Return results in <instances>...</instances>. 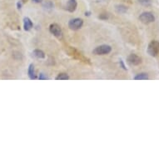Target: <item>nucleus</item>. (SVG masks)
Returning a JSON list of instances; mask_svg holds the SVG:
<instances>
[{
    "label": "nucleus",
    "instance_id": "obj_1",
    "mask_svg": "<svg viewBox=\"0 0 159 159\" xmlns=\"http://www.w3.org/2000/svg\"><path fill=\"white\" fill-rule=\"evenodd\" d=\"M148 53L151 57H157L159 54V42L158 41H152L148 47Z\"/></svg>",
    "mask_w": 159,
    "mask_h": 159
},
{
    "label": "nucleus",
    "instance_id": "obj_2",
    "mask_svg": "<svg viewBox=\"0 0 159 159\" xmlns=\"http://www.w3.org/2000/svg\"><path fill=\"white\" fill-rule=\"evenodd\" d=\"M112 51V48L109 45L102 44L95 48L93 51V53L95 55H106L110 53Z\"/></svg>",
    "mask_w": 159,
    "mask_h": 159
},
{
    "label": "nucleus",
    "instance_id": "obj_3",
    "mask_svg": "<svg viewBox=\"0 0 159 159\" xmlns=\"http://www.w3.org/2000/svg\"><path fill=\"white\" fill-rule=\"evenodd\" d=\"M139 20L144 24H149L155 21V17L151 12H143L139 16Z\"/></svg>",
    "mask_w": 159,
    "mask_h": 159
},
{
    "label": "nucleus",
    "instance_id": "obj_4",
    "mask_svg": "<svg viewBox=\"0 0 159 159\" xmlns=\"http://www.w3.org/2000/svg\"><path fill=\"white\" fill-rule=\"evenodd\" d=\"M83 25H84V21H83L82 18H73V19H71L70 21L68 22V28L71 30H74V31L81 29Z\"/></svg>",
    "mask_w": 159,
    "mask_h": 159
},
{
    "label": "nucleus",
    "instance_id": "obj_5",
    "mask_svg": "<svg viewBox=\"0 0 159 159\" xmlns=\"http://www.w3.org/2000/svg\"><path fill=\"white\" fill-rule=\"evenodd\" d=\"M50 33L57 39H62L63 38V31L61 27L57 24H52L49 27Z\"/></svg>",
    "mask_w": 159,
    "mask_h": 159
},
{
    "label": "nucleus",
    "instance_id": "obj_6",
    "mask_svg": "<svg viewBox=\"0 0 159 159\" xmlns=\"http://www.w3.org/2000/svg\"><path fill=\"white\" fill-rule=\"evenodd\" d=\"M127 61L130 65L138 66L142 63V57H139L138 55L135 54V53H132V54L128 56V58H127Z\"/></svg>",
    "mask_w": 159,
    "mask_h": 159
},
{
    "label": "nucleus",
    "instance_id": "obj_7",
    "mask_svg": "<svg viewBox=\"0 0 159 159\" xmlns=\"http://www.w3.org/2000/svg\"><path fill=\"white\" fill-rule=\"evenodd\" d=\"M77 7H78V3L76 0H68L66 5V9L70 13H73L77 9Z\"/></svg>",
    "mask_w": 159,
    "mask_h": 159
},
{
    "label": "nucleus",
    "instance_id": "obj_8",
    "mask_svg": "<svg viewBox=\"0 0 159 159\" xmlns=\"http://www.w3.org/2000/svg\"><path fill=\"white\" fill-rule=\"evenodd\" d=\"M34 27V24H33V22L28 17H25L24 18V30L25 31H29V30H31L32 28Z\"/></svg>",
    "mask_w": 159,
    "mask_h": 159
},
{
    "label": "nucleus",
    "instance_id": "obj_9",
    "mask_svg": "<svg viewBox=\"0 0 159 159\" xmlns=\"http://www.w3.org/2000/svg\"><path fill=\"white\" fill-rule=\"evenodd\" d=\"M28 74L30 79H36V75H35V70H34V64H30L28 69Z\"/></svg>",
    "mask_w": 159,
    "mask_h": 159
},
{
    "label": "nucleus",
    "instance_id": "obj_10",
    "mask_svg": "<svg viewBox=\"0 0 159 159\" xmlns=\"http://www.w3.org/2000/svg\"><path fill=\"white\" fill-rule=\"evenodd\" d=\"M33 54H34V57H37V58H39V59H43V58L45 57L44 52L40 49H35L33 52Z\"/></svg>",
    "mask_w": 159,
    "mask_h": 159
},
{
    "label": "nucleus",
    "instance_id": "obj_11",
    "mask_svg": "<svg viewBox=\"0 0 159 159\" xmlns=\"http://www.w3.org/2000/svg\"><path fill=\"white\" fill-rule=\"evenodd\" d=\"M115 9L118 13H125L128 12V8L125 5L123 4H118V5L115 6Z\"/></svg>",
    "mask_w": 159,
    "mask_h": 159
},
{
    "label": "nucleus",
    "instance_id": "obj_12",
    "mask_svg": "<svg viewBox=\"0 0 159 159\" xmlns=\"http://www.w3.org/2000/svg\"><path fill=\"white\" fill-rule=\"evenodd\" d=\"M134 80H148V74L146 73H138L133 78Z\"/></svg>",
    "mask_w": 159,
    "mask_h": 159
},
{
    "label": "nucleus",
    "instance_id": "obj_13",
    "mask_svg": "<svg viewBox=\"0 0 159 159\" xmlns=\"http://www.w3.org/2000/svg\"><path fill=\"white\" fill-rule=\"evenodd\" d=\"M68 79H69V76L65 73H59L56 77V80H68Z\"/></svg>",
    "mask_w": 159,
    "mask_h": 159
},
{
    "label": "nucleus",
    "instance_id": "obj_14",
    "mask_svg": "<svg viewBox=\"0 0 159 159\" xmlns=\"http://www.w3.org/2000/svg\"><path fill=\"white\" fill-rule=\"evenodd\" d=\"M138 2L143 6H150L152 4V0H138Z\"/></svg>",
    "mask_w": 159,
    "mask_h": 159
},
{
    "label": "nucleus",
    "instance_id": "obj_15",
    "mask_svg": "<svg viewBox=\"0 0 159 159\" xmlns=\"http://www.w3.org/2000/svg\"><path fill=\"white\" fill-rule=\"evenodd\" d=\"M43 8H47V9H52L53 8V3L51 1H46L43 3Z\"/></svg>",
    "mask_w": 159,
    "mask_h": 159
},
{
    "label": "nucleus",
    "instance_id": "obj_16",
    "mask_svg": "<svg viewBox=\"0 0 159 159\" xmlns=\"http://www.w3.org/2000/svg\"><path fill=\"white\" fill-rule=\"evenodd\" d=\"M48 78L47 76L45 75L44 73H40V74H39V80H47Z\"/></svg>",
    "mask_w": 159,
    "mask_h": 159
},
{
    "label": "nucleus",
    "instance_id": "obj_17",
    "mask_svg": "<svg viewBox=\"0 0 159 159\" xmlns=\"http://www.w3.org/2000/svg\"><path fill=\"white\" fill-rule=\"evenodd\" d=\"M100 19H103V20H105V19H107L108 18V16H107V14H106V13H102L101 15L99 16L98 17Z\"/></svg>",
    "mask_w": 159,
    "mask_h": 159
},
{
    "label": "nucleus",
    "instance_id": "obj_18",
    "mask_svg": "<svg viewBox=\"0 0 159 159\" xmlns=\"http://www.w3.org/2000/svg\"><path fill=\"white\" fill-rule=\"evenodd\" d=\"M119 63H120L121 67H122L123 69H125V70L127 69V68H126V67H125V65H124V63H123V61L122 60V59H120V62H119Z\"/></svg>",
    "mask_w": 159,
    "mask_h": 159
},
{
    "label": "nucleus",
    "instance_id": "obj_19",
    "mask_svg": "<svg viewBox=\"0 0 159 159\" xmlns=\"http://www.w3.org/2000/svg\"><path fill=\"white\" fill-rule=\"evenodd\" d=\"M34 3H42L43 2V0H32Z\"/></svg>",
    "mask_w": 159,
    "mask_h": 159
},
{
    "label": "nucleus",
    "instance_id": "obj_20",
    "mask_svg": "<svg viewBox=\"0 0 159 159\" xmlns=\"http://www.w3.org/2000/svg\"><path fill=\"white\" fill-rule=\"evenodd\" d=\"M17 5H18V9H20V8H21V7H22V3H20V2H18V4H17Z\"/></svg>",
    "mask_w": 159,
    "mask_h": 159
},
{
    "label": "nucleus",
    "instance_id": "obj_21",
    "mask_svg": "<svg viewBox=\"0 0 159 159\" xmlns=\"http://www.w3.org/2000/svg\"><path fill=\"white\" fill-rule=\"evenodd\" d=\"M90 13H90V12H86V13H85V15H86V16H89V15H90Z\"/></svg>",
    "mask_w": 159,
    "mask_h": 159
},
{
    "label": "nucleus",
    "instance_id": "obj_22",
    "mask_svg": "<svg viewBox=\"0 0 159 159\" xmlns=\"http://www.w3.org/2000/svg\"><path fill=\"white\" fill-rule=\"evenodd\" d=\"M104 1H105V0H104Z\"/></svg>",
    "mask_w": 159,
    "mask_h": 159
}]
</instances>
